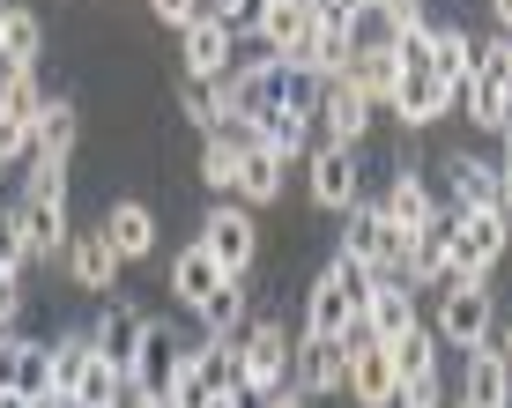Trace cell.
<instances>
[{
	"instance_id": "4dcf8cb0",
	"label": "cell",
	"mask_w": 512,
	"mask_h": 408,
	"mask_svg": "<svg viewBox=\"0 0 512 408\" xmlns=\"http://www.w3.org/2000/svg\"><path fill=\"white\" fill-rule=\"evenodd\" d=\"M349 52H357V23H320V30H312V52L297 67H305L312 82H342Z\"/></svg>"
},
{
	"instance_id": "7bdbcfd3",
	"label": "cell",
	"mask_w": 512,
	"mask_h": 408,
	"mask_svg": "<svg viewBox=\"0 0 512 408\" xmlns=\"http://www.w3.org/2000/svg\"><path fill=\"white\" fill-rule=\"evenodd\" d=\"M23 268H30V245L15 230V216H0V275H23Z\"/></svg>"
},
{
	"instance_id": "8992f818",
	"label": "cell",
	"mask_w": 512,
	"mask_h": 408,
	"mask_svg": "<svg viewBox=\"0 0 512 408\" xmlns=\"http://www.w3.org/2000/svg\"><path fill=\"white\" fill-rule=\"evenodd\" d=\"M409 245H416V238H401V230L386 223L379 201H357V208L342 216V260H357V268H372V275H401Z\"/></svg>"
},
{
	"instance_id": "f6af8a7d",
	"label": "cell",
	"mask_w": 512,
	"mask_h": 408,
	"mask_svg": "<svg viewBox=\"0 0 512 408\" xmlns=\"http://www.w3.org/2000/svg\"><path fill=\"white\" fill-rule=\"evenodd\" d=\"M149 8H156V23L186 30V23H201V15H208V0H149Z\"/></svg>"
},
{
	"instance_id": "44dd1931",
	"label": "cell",
	"mask_w": 512,
	"mask_h": 408,
	"mask_svg": "<svg viewBox=\"0 0 512 408\" xmlns=\"http://www.w3.org/2000/svg\"><path fill=\"white\" fill-rule=\"evenodd\" d=\"M461 401H475V408H512V364H505L498 342H475V349H468Z\"/></svg>"
},
{
	"instance_id": "836d02e7",
	"label": "cell",
	"mask_w": 512,
	"mask_h": 408,
	"mask_svg": "<svg viewBox=\"0 0 512 408\" xmlns=\"http://www.w3.org/2000/svg\"><path fill=\"white\" fill-rule=\"evenodd\" d=\"M179 112H186L201 134H223V127H231V82H186Z\"/></svg>"
},
{
	"instance_id": "bcb514c9",
	"label": "cell",
	"mask_w": 512,
	"mask_h": 408,
	"mask_svg": "<svg viewBox=\"0 0 512 408\" xmlns=\"http://www.w3.org/2000/svg\"><path fill=\"white\" fill-rule=\"evenodd\" d=\"M312 23H357V0H305Z\"/></svg>"
},
{
	"instance_id": "f35d334b",
	"label": "cell",
	"mask_w": 512,
	"mask_h": 408,
	"mask_svg": "<svg viewBox=\"0 0 512 408\" xmlns=\"http://www.w3.org/2000/svg\"><path fill=\"white\" fill-rule=\"evenodd\" d=\"M15 394L23 401H52L60 379H52V342H23V371H15Z\"/></svg>"
},
{
	"instance_id": "9f6ffc18",
	"label": "cell",
	"mask_w": 512,
	"mask_h": 408,
	"mask_svg": "<svg viewBox=\"0 0 512 408\" xmlns=\"http://www.w3.org/2000/svg\"><path fill=\"white\" fill-rule=\"evenodd\" d=\"M30 408H75V401H67V394H52V401H30Z\"/></svg>"
},
{
	"instance_id": "cb8c5ba5",
	"label": "cell",
	"mask_w": 512,
	"mask_h": 408,
	"mask_svg": "<svg viewBox=\"0 0 512 408\" xmlns=\"http://www.w3.org/2000/svg\"><path fill=\"white\" fill-rule=\"evenodd\" d=\"M141 334H149V319H141L134 305H104V319L90 327V342H97V357H104V364L134 371V357H141Z\"/></svg>"
},
{
	"instance_id": "11a10c76",
	"label": "cell",
	"mask_w": 512,
	"mask_h": 408,
	"mask_svg": "<svg viewBox=\"0 0 512 408\" xmlns=\"http://www.w3.org/2000/svg\"><path fill=\"white\" fill-rule=\"evenodd\" d=\"M0 408H30L23 394H15V386H0Z\"/></svg>"
},
{
	"instance_id": "4fadbf2b",
	"label": "cell",
	"mask_w": 512,
	"mask_h": 408,
	"mask_svg": "<svg viewBox=\"0 0 512 408\" xmlns=\"http://www.w3.org/2000/svg\"><path fill=\"white\" fill-rule=\"evenodd\" d=\"M253 30H260V45H268L275 60L297 67V60L312 52V30H320V23H312L305 0H260V8H253Z\"/></svg>"
},
{
	"instance_id": "7402d4cb",
	"label": "cell",
	"mask_w": 512,
	"mask_h": 408,
	"mask_svg": "<svg viewBox=\"0 0 512 408\" xmlns=\"http://www.w3.org/2000/svg\"><path fill=\"white\" fill-rule=\"evenodd\" d=\"M423 52H431V75L446 82V90H468V82H475V38H468L461 23L423 30Z\"/></svg>"
},
{
	"instance_id": "e575fe53",
	"label": "cell",
	"mask_w": 512,
	"mask_h": 408,
	"mask_svg": "<svg viewBox=\"0 0 512 408\" xmlns=\"http://www.w3.org/2000/svg\"><path fill=\"white\" fill-rule=\"evenodd\" d=\"M67 401H75V408H119V401H127V371L97 357V364L82 371L75 386H67Z\"/></svg>"
},
{
	"instance_id": "816d5d0a",
	"label": "cell",
	"mask_w": 512,
	"mask_h": 408,
	"mask_svg": "<svg viewBox=\"0 0 512 408\" xmlns=\"http://www.w3.org/2000/svg\"><path fill=\"white\" fill-rule=\"evenodd\" d=\"M490 15H498V30L512 38V0H490Z\"/></svg>"
},
{
	"instance_id": "83f0119b",
	"label": "cell",
	"mask_w": 512,
	"mask_h": 408,
	"mask_svg": "<svg viewBox=\"0 0 512 408\" xmlns=\"http://www.w3.org/2000/svg\"><path fill=\"white\" fill-rule=\"evenodd\" d=\"M282 186H290V164H282V156H268V149L238 156V193H231L238 208H268V201H282Z\"/></svg>"
},
{
	"instance_id": "74e56055",
	"label": "cell",
	"mask_w": 512,
	"mask_h": 408,
	"mask_svg": "<svg viewBox=\"0 0 512 408\" xmlns=\"http://www.w3.org/2000/svg\"><path fill=\"white\" fill-rule=\"evenodd\" d=\"M193 319H201L208 334H231V342H238V334H245V290H238V275L223 282L208 305H193Z\"/></svg>"
},
{
	"instance_id": "7a4b0ae2",
	"label": "cell",
	"mask_w": 512,
	"mask_h": 408,
	"mask_svg": "<svg viewBox=\"0 0 512 408\" xmlns=\"http://www.w3.org/2000/svg\"><path fill=\"white\" fill-rule=\"evenodd\" d=\"M15 230H23L30 260H60L67 253V164H38L23 186V208H15Z\"/></svg>"
},
{
	"instance_id": "f1b7e54d",
	"label": "cell",
	"mask_w": 512,
	"mask_h": 408,
	"mask_svg": "<svg viewBox=\"0 0 512 408\" xmlns=\"http://www.w3.org/2000/svg\"><path fill=\"white\" fill-rule=\"evenodd\" d=\"M67 268H75V282H82V290H112V282H119V253H112V245H104V230H82V238H67Z\"/></svg>"
},
{
	"instance_id": "1f68e13d",
	"label": "cell",
	"mask_w": 512,
	"mask_h": 408,
	"mask_svg": "<svg viewBox=\"0 0 512 408\" xmlns=\"http://www.w3.org/2000/svg\"><path fill=\"white\" fill-rule=\"evenodd\" d=\"M386 364H394V379H401V386H423V379H438V334L416 319V327L401 334V342H386Z\"/></svg>"
},
{
	"instance_id": "db71d44e",
	"label": "cell",
	"mask_w": 512,
	"mask_h": 408,
	"mask_svg": "<svg viewBox=\"0 0 512 408\" xmlns=\"http://www.w3.org/2000/svg\"><path fill=\"white\" fill-rule=\"evenodd\" d=\"M498 179H505V216H512V156H498Z\"/></svg>"
},
{
	"instance_id": "d6986e66",
	"label": "cell",
	"mask_w": 512,
	"mask_h": 408,
	"mask_svg": "<svg viewBox=\"0 0 512 408\" xmlns=\"http://www.w3.org/2000/svg\"><path fill=\"white\" fill-rule=\"evenodd\" d=\"M253 149L282 156V164H305V149H312V104H275L268 119H253Z\"/></svg>"
},
{
	"instance_id": "b9f144b4",
	"label": "cell",
	"mask_w": 512,
	"mask_h": 408,
	"mask_svg": "<svg viewBox=\"0 0 512 408\" xmlns=\"http://www.w3.org/2000/svg\"><path fill=\"white\" fill-rule=\"evenodd\" d=\"M475 75H498V82H512V38H505V30L475 45Z\"/></svg>"
},
{
	"instance_id": "680465c9",
	"label": "cell",
	"mask_w": 512,
	"mask_h": 408,
	"mask_svg": "<svg viewBox=\"0 0 512 408\" xmlns=\"http://www.w3.org/2000/svg\"><path fill=\"white\" fill-rule=\"evenodd\" d=\"M505 156H512V127H505Z\"/></svg>"
},
{
	"instance_id": "5b68a950",
	"label": "cell",
	"mask_w": 512,
	"mask_h": 408,
	"mask_svg": "<svg viewBox=\"0 0 512 408\" xmlns=\"http://www.w3.org/2000/svg\"><path fill=\"white\" fill-rule=\"evenodd\" d=\"M290 364H297V349H290V327L282 319H253V327L238 334V386L245 394H282L290 386Z\"/></svg>"
},
{
	"instance_id": "30bf717a",
	"label": "cell",
	"mask_w": 512,
	"mask_h": 408,
	"mask_svg": "<svg viewBox=\"0 0 512 408\" xmlns=\"http://www.w3.org/2000/svg\"><path fill=\"white\" fill-rule=\"evenodd\" d=\"M231 52H238V30L223 15H201V23L179 30V75L186 82H223L231 75Z\"/></svg>"
},
{
	"instance_id": "5bb4252c",
	"label": "cell",
	"mask_w": 512,
	"mask_h": 408,
	"mask_svg": "<svg viewBox=\"0 0 512 408\" xmlns=\"http://www.w3.org/2000/svg\"><path fill=\"white\" fill-rule=\"evenodd\" d=\"M349 401L357 408H394L401 401V379H394V364H386V342L349 334Z\"/></svg>"
},
{
	"instance_id": "ab89813d",
	"label": "cell",
	"mask_w": 512,
	"mask_h": 408,
	"mask_svg": "<svg viewBox=\"0 0 512 408\" xmlns=\"http://www.w3.org/2000/svg\"><path fill=\"white\" fill-rule=\"evenodd\" d=\"M90 364H97V342H90V334H60V342H52V379H60V394H67Z\"/></svg>"
},
{
	"instance_id": "3957f363",
	"label": "cell",
	"mask_w": 512,
	"mask_h": 408,
	"mask_svg": "<svg viewBox=\"0 0 512 408\" xmlns=\"http://www.w3.org/2000/svg\"><path fill=\"white\" fill-rule=\"evenodd\" d=\"M512 216L498 208H446V268L453 282H490V268L505 260Z\"/></svg>"
},
{
	"instance_id": "d4e9b609",
	"label": "cell",
	"mask_w": 512,
	"mask_h": 408,
	"mask_svg": "<svg viewBox=\"0 0 512 408\" xmlns=\"http://www.w3.org/2000/svg\"><path fill=\"white\" fill-rule=\"evenodd\" d=\"M75 134H82V112H75V97H52L45 112H38V127H30V164H67L75 156Z\"/></svg>"
},
{
	"instance_id": "d6a6232c",
	"label": "cell",
	"mask_w": 512,
	"mask_h": 408,
	"mask_svg": "<svg viewBox=\"0 0 512 408\" xmlns=\"http://www.w3.org/2000/svg\"><path fill=\"white\" fill-rule=\"evenodd\" d=\"M453 104H468V119L483 134H505L512 127V82H498V75H475L468 90H453Z\"/></svg>"
},
{
	"instance_id": "ffe728a7",
	"label": "cell",
	"mask_w": 512,
	"mask_h": 408,
	"mask_svg": "<svg viewBox=\"0 0 512 408\" xmlns=\"http://www.w3.org/2000/svg\"><path fill=\"white\" fill-rule=\"evenodd\" d=\"M446 186H453V208H498V216H505V179H498V164H490V156L461 149V156L446 164Z\"/></svg>"
},
{
	"instance_id": "f907efd6",
	"label": "cell",
	"mask_w": 512,
	"mask_h": 408,
	"mask_svg": "<svg viewBox=\"0 0 512 408\" xmlns=\"http://www.w3.org/2000/svg\"><path fill=\"white\" fill-rule=\"evenodd\" d=\"M260 408H312L305 394H297V386H282V394H268V401H260Z\"/></svg>"
},
{
	"instance_id": "9a60e30c",
	"label": "cell",
	"mask_w": 512,
	"mask_h": 408,
	"mask_svg": "<svg viewBox=\"0 0 512 408\" xmlns=\"http://www.w3.org/2000/svg\"><path fill=\"white\" fill-rule=\"evenodd\" d=\"M179 327H164V319H149V334H141V357H134V371H127V386L134 394H156L164 401L171 394V379H179Z\"/></svg>"
},
{
	"instance_id": "4316f807",
	"label": "cell",
	"mask_w": 512,
	"mask_h": 408,
	"mask_svg": "<svg viewBox=\"0 0 512 408\" xmlns=\"http://www.w3.org/2000/svg\"><path fill=\"white\" fill-rule=\"evenodd\" d=\"M386 223L401 230V238H416V230H431L438 223V201H431V186L416 179V171H394V186H386Z\"/></svg>"
},
{
	"instance_id": "6da1fadb",
	"label": "cell",
	"mask_w": 512,
	"mask_h": 408,
	"mask_svg": "<svg viewBox=\"0 0 512 408\" xmlns=\"http://www.w3.org/2000/svg\"><path fill=\"white\" fill-rule=\"evenodd\" d=\"M364 290H372V268L334 253L320 268V282H312V297H305V334L312 342H349V334H357V312H364Z\"/></svg>"
},
{
	"instance_id": "f546056e",
	"label": "cell",
	"mask_w": 512,
	"mask_h": 408,
	"mask_svg": "<svg viewBox=\"0 0 512 408\" xmlns=\"http://www.w3.org/2000/svg\"><path fill=\"white\" fill-rule=\"evenodd\" d=\"M223 282H231V275H223L216 268V260H208L201 253V245H186V253L179 260H171V297H179V305L193 312V305H208V297H216L223 290Z\"/></svg>"
},
{
	"instance_id": "6f0895ef",
	"label": "cell",
	"mask_w": 512,
	"mask_h": 408,
	"mask_svg": "<svg viewBox=\"0 0 512 408\" xmlns=\"http://www.w3.org/2000/svg\"><path fill=\"white\" fill-rule=\"evenodd\" d=\"M372 8H386V0H357V15H372Z\"/></svg>"
},
{
	"instance_id": "f5cc1de1",
	"label": "cell",
	"mask_w": 512,
	"mask_h": 408,
	"mask_svg": "<svg viewBox=\"0 0 512 408\" xmlns=\"http://www.w3.org/2000/svg\"><path fill=\"white\" fill-rule=\"evenodd\" d=\"M490 342L505 349V364H512V319H498V334H490Z\"/></svg>"
},
{
	"instance_id": "8d00e7d4",
	"label": "cell",
	"mask_w": 512,
	"mask_h": 408,
	"mask_svg": "<svg viewBox=\"0 0 512 408\" xmlns=\"http://www.w3.org/2000/svg\"><path fill=\"white\" fill-rule=\"evenodd\" d=\"M238 156H245V149H238L231 134H208V141H201V186H216L223 201H231V193H238Z\"/></svg>"
},
{
	"instance_id": "60d3db41",
	"label": "cell",
	"mask_w": 512,
	"mask_h": 408,
	"mask_svg": "<svg viewBox=\"0 0 512 408\" xmlns=\"http://www.w3.org/2000/svg\"><path fill=\"white\" fill-rule=\"evenodd\" d=\"M386 38H394V45H409V38H423V30H431V23H423V0H386Z\"/></svg>"
},
{
	"instance_id": "e0dca14e",
	"label": "cell",
	"mask_w": 512,
	"mask_h": 408,
	"mask_svg": "<svg viewBox=\"0 0 512 408\" xmlns=\"http://www.w3.org/2000/svg\"><path fill=\"white\" fill-rule=\"evenodd\" d=\"M342 82H349V90H364L372 104H386V97H394V82H401V45L394 38H357Z\"/></svg>"
},
{
	"instance_id": "52a82bcc",
	"label": "cell",
	"mask_w": 512,
	"mask_h": 408,
	"mask_svg": "<svg viewBox=\"0 0 512 408\" xmlns=\"http://www.w3.org/2000/svg\"><path fill=\"white\" fill-rule=\"evenodd\" d=\"M394 119L401 127H438V119L453 112V90L431 75V52H423V38H409L401 45V82H394Z\"/></svg>"
},
{
	"instance_id": "484cf974",
	"label": "cell",
	"mask_w": 512,
	"mask_h": 408,
	"mask_svg": "<svg viewBox=\"0 0 512 408\" xmlns=\"http://www.w3.org/2000/svg\"><path fill=\"white\" fill-rule=\"evenodd\" d=\"M38 52H45L38 8H0V75H23V67H38Z\"/></svg>"
},
{
	"instance_id": "ac0fdd59",
	"label": "cell",
	"mask_w": 512,
	"mask_h": 408,
	"mask_svg": "<svg viewBox=\"0 0 512 408\" xmlns=\"http://www.w3.org/2000/svg\"><path fill=\"white\" fill-rule=\"evenodd\" d=\"M312 112L327 119V141H342V149H364V134H372V112H379V104L364 97V90H349V82H327Z\"/></svg>"
},
{
	"instance_id": "7dc6e473",
	"label": "cell",
	"mask_w": 512,
	"mask_h": 408,
	"mask_svg": "<svg viewBox=\"0 0 512 408\" xmlns=\"http://www.w3.org/2000/svg\"><path fill=\"white\" fill-rule=\"evenodd\" d=\"M15 312H23V275H0V334H8Z\"/></svg>"
},
{
	"instance_id": "d590c367",
	"label": "cell",
	"mask_w": 512,
	"mask_h": 408,
	"mask_svg": "<svg viewBox=\"0 0 512 408\" xmlns=\"http://www.w3.org/2000/svg\"><path fill=\"white\" fill-rule=\"evenodd\" d=\"M52 104V90L38 82V67H23V75H0V112L23 119V127H38V112Z\"/></svg>"
},
{
	"instance_id": "2e32d148",
	"label": "cell",
	"mask_w": 512,
	"mask_h": 408,
	"mask_svg": "<svg viewBox=\"0 0 512 408\" xmlns=\"http://www.w3.org/2000/svg\"><path fill=\"white\" fill-rule=\"evenodd\" d=\"M290 379H297V394H305V401L349 394V342H312V334H305V349H297Z\"/></svg>"
},
{
	"instance_id": "9c48e42d",
	"label": "cell",
	"mask_w": 512,
	"mask_h": 408,
	"mask_svg": "<svg viewBox=\"0 0 512 408\" xmlns=\"http://www.w3.org/2000/svg\"><path fill=\"white\" fill-rule=\"evenodd\" d=\"M201 253L216 260L223 275H245V268H253V253H260V223H253V208L216 201V208H208V223H201Z\"/></svg>"
},
{
	"instance_id": "ba28073f",
	"label": "cell",
	"mask_w": 512,
	"mask_h": 408,
	"mask_svg": "<svg viewBox=\"0 0 512 408\" xmlns=\"http://www.w3.org/2000/svg\"><path fill=\"white\" fill-rule=\"evenodd\" d=\"M438 342L475 349L498 334V305H490V282H438V319H431Z\"/></svg>"
},
{
	"instance_id": "603a6c76",
	"label": "cell",
	"mask_w": 512,
	"mask_h": 408,
	"mask_svg": "<svg viewBox=\"0 0 512 408\" xmlns=\"http://www.w3.org/2000/svg\"><path fill=\"white\" fill-rule=\"evenodd\" d=\"M104 245H112L119 260H149V253H156V216H149V201H112V208H104Z\"/></svg>"
},
{
	"instance_id": "91938a15",
	"label": "cell",
	"mask_w": 512,
	"mask_h": 408,
	"mask_svg": "<svg viewBox=\"0 0 512 408\" xmlns=\"http://www.w3.org/2000/svg\"><path fill=\"white\" fill-rule=\"evenodd\" d=\"M461 408H475V401H461Z\"/></svg>"
},
{
	"instance_id": "681fc988",
	"label": "cell",
	"mask_w": 512,
	"mask_h": 408,
	"mask_svg": "<svg viewBox=\"0 0 512 408\" xmlns=\"http://www.w3.org/2000/svg\"><path fill=\"white\" fill-rule=\"evenodd\" d=\"M208 408H260V394H245V386H231V394H216Z\"/></svg>"
},
{
	"instance_id": "ee69618b",
	"label": "cell",
	"mask_w": 512,
	"mask_h": 408,
	"mask_svg": "<svg viewBox=\"0 0 512 408\" xmlns=\"http://www.w3.org/2000/svg\"><path fill=\"white\" fill-rule=\"evenodd\" d=\"M23 156H38V149H30V127L0 112V164H23Z\"/></svg>"
},
{
	"instance_id": "8fae6325",
	"label": "cell",
	"mask_w": 512,
	"mask_h": 408,
	"mask_svg": "<svg viewBox=\"0 0 512 408\" xmlns=\"http://www.w3.org/2000/svg\"><path fill=\"white\" fill-rule=\"evenodd\" d=\"M409 327H416V290L401 275H372L364 312H357V334H364V342H401Z\"/></svg>"
},
{
	"instance_id": "c3c4849f",
	"label": "cell",
	"mask_w": 512,
	"mask_h": 408,
	"mask_svg": "<svg viewBox=\"0 0 512 408\" xmlns=\"http://www.w3.org/2000/svg\"><path fill=\"white\" fill-rule=\"evenodd\" d=\"M253 8H260V0H208V15H223V23H253Z\"/></svg>"
},
{
	"instance_id": "7c38bea8",
	"label": "cell",
	"mask_w": 512,
	"mask_h": 408,
	"mask_svg": "<svg viewBox=\"0 0 512 408\" xmlns=\"http://www.w3.org/2000/svg\"><path fill=\"white\" fill-rule=\"evenodd\" d=\"M305 179H312V201H320L327 216H349V208L364 201L357 193V149H342V141L305 149Z\"/></svg>"
},
{
	"instance_id": "277c9868",
	"label": "cell",
	"mask_w": 512,
	"mask_h": 408,
	"mask_svg": "<svg viewBox=\"0 0 512 408\" xmlns=\"http://www.w3.org/2000/svg\"><path fill=\"white\" fill-rule=\"evenodd\" d=\"M231 119H268L275 104H312L305 97V67H290V60H275V52H260V60H245V67H231Z\"/></svg>"
}]
</instances>
